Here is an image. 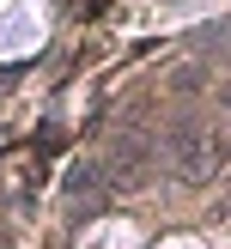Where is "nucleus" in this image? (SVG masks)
I'll return each mask as SVG.
<instances>
[{
  "label": "nucleus",
  "instance_id": "f257e3e1",
  "mask_svg": "<svg viewBox=\"0 0 231 249\" xmlns=\"http://www.w3.org/2000/svg\"><path fill=\"white\" fill-rule=\"evenodd\" d=\"M219 164H225L219 134H207V128H182V134H177V182L207 189V182L219 177Z\"/></svg>",
  "mask_w": 231,
  "mask_h": 249
},
{
  "label": "nucleus",
  "instance_id": "f03ea898",
  "mask_svg": "<svg viewBox=\"0 0 231 249\" xmlns=\"http://www.w3.org/2000/svg\"><path fill=\"white\" fill-rule=\"evenodd\" d=\"M146 158H152V146H146L140 134H122V140L104 152V164H97L104 189H109V195H122V189H140V177H146Z\"/></svg>",
  "mask_w": 231,
  "mask_h": 249
}]
</instances>
